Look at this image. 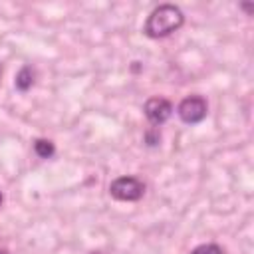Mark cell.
Returning <instances> with one entry per match:
<instances>
[{"label": "cell", "mask_w": 254, "mask_h": 254, "mask_svg": "<svg viewBox=\"0 0 254 254\" xmlns=\"http://www.w3.org/2000/svg\"><path fill=\"white\" fill-rule=\"evenodd\" d=\"M32 83H34V71H32V67H22L20 73L16 75V87L20 91H28L32 87Z\"/></svg>", "instance_id": "5"}, {"label": "cell", "mask_w": 254, "mask_h": 254, "mask_svg": "<svg viewBox=\"0 0 254 254\" xmlns=\"http://www.w3.org/2000/svg\"><path fill=\"white\" fill-rule=\"evenodd\" d=\"M171 113H173V105H171V101L165 99V97H151V99H147V103H145V115H147V119H149L151 123H155V125L165 123V121L171 117Z\"/></svg>", "instance_id": "4"}, {"label": "cell", "mask_w": 254, "mask_h": 254, "mask_svg": "<svg viewBox=\"0 0 254 254\" xmlns=\"http://www.w3.org/2000/svg\"><path fill=\"white\" fill-rule=\"evenodd\" d=\"M206 111H208L206 101H204V97H200V95H189V97H185V99L179 103V109H177L179 117H181L185 123H189V125L200 123V121L206 117Z\"/></svg>", "instance_id": "3"}, {"label": "cell", "mask_w": 254, "mask_h": 254, "mask_svg": "<svg viewBox=\"0 0 254 254\" xmlns=\"http://www.w3.org/2000/svg\"><path fill=\"white\" fill-rule=\"evenodd\" d=\"M34 151H36V155H38V157H42V159H50V157L56 153V147H54V143H52V141L38 139V141L34 143Z\"/></svg>", "instance_id": "6"}, {"label": "cell", "mask_w": 254, "mask_h": 254, "mask_svg": "<svg viewBox=\"0 0 254 254\" xmlns=\"http://www.w3.org/2000/svg\"><path fill=\"white\" fill-rule=\"evenodd\" d=\"M109 192L113 198L123 200V202H133L139 200L145 192V185L143 181H139L137 177H119L109 185Z\"/></svg>", "instance_id": "2"}, {"label": "cell", "mask_w": 254, "mask_h": 254, "mask_svg": "<svg viewBox=\"0 0 254 254\" xmlns=\"http://www.w3.org/2000/svg\"><path fill=\"white\" fill-rule=\"evenodd\" d=\"M0 204H2V192H0Z\"/></svg>", "instance_id": "8"}, {"label": "cell", "mask_w": 254, "mask_h": 254, "mask_svg": "<svg viewBox=\"0 0 254 254\" xmlns=\"http://www.w3.org/2000/svg\"><path fill=\"white\" fill-rule=\"evenodd\" d=\"M190 254H224V252H222V248H220L218 244L208 242V244H200V246H196Z\"/></svg>", "instance_id": "7"}, {"label": "cell", "mask_w": 254, "mask_h": 254, "mask_svg": "<svg viewBox=\"0 0 254 254\" xmlns=\"http://www.w3.org/2000/svg\"><path fill=\"white\" fill-rule=\"evenodd\" d=\"M183 24H185V16H183V10L179 6L161 4L149 14L143 32L149 38L159 40V38H165V36H171L173 32H177Z\"/></svg>", "instance_id": "1"}]
</instances>
